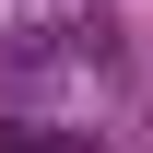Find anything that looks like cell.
<instances>
[{
  "label": "cell",
  "instance_id": "cell-1",
  "mask_svg": "<svg viewBox=\"0 0 153 153\" xmlns=\"http://www.w3.org/2000/svg\"><path fill=\"white\" fill-rule=\"evenodd\" d=\"M0 153H94V130H59V118H0Z\"/></svg>",
  "mask_w": 153,
  "mask_h": 153
}]
</instances>
